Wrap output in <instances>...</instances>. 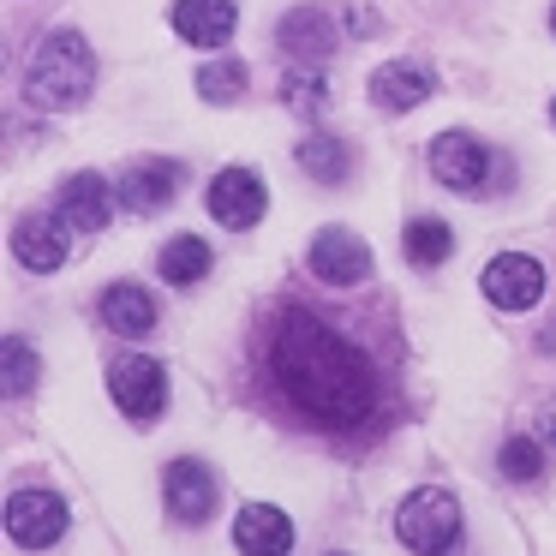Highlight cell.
<instances>
[{
    "mask_svg": "<svg viewBox=\"0 0 556 556\" xmlns=\"http://www.w3.org/2000/svg\"><path fill=\"white\" fill-rule=\"evenodd\" d=\"M264 377L317 431H365L383 407V377L371 353L336 324H324L312 305L276 312L264 336Z\"/></svg>",
    "mask_w": 556,
    "mask_h": 556,
    "instance_id": "6da1fadb",
    "label": "cell"
},
{
    "mask_svg": "<svg viewBox=\"0 0 556 556\" xmlns=\"http://www.w3.org/2000/svg\"><path fill=\"white\" fill-rule=\"evenodd\" d=\"M97 90V54L78 30H54L42 37V49L30 54L25 66V97L30 109H49V114H66Z\"/></svg>",
    "mask_w": 556,
    "mask_h": 556,
    "instance_id": "7a4b0ae2",
    "label": "cell"
},
{
    "mask_svg": "<svg viewBox=\"0 0 556 556\" xmlns=\"http://www.w3.org/2000/svg\"><path fill=\"white\" fill-rule=\"evenodd\" d=\"M395 539L407 544L413 556H448L460 544V503L443 491V484H425L407 503L395 508Z\"/></svg>",
    "mask_w": 556,
    "mask_h": 556,
    "instance_id": "3957f363",
    "label": "cell"
},
{
    "mask_svg": "<svg viewBox=\"0 0 556 556\" xmlns=\"http://www.w3.org/2000/svg\"><path fill=\"white\" fill-rule=\"evenodd\" d=\"M109 395L132 425H150L168 407V371H162L156 359H144V353H121V359L109 365Z\"/></svg>",
    "mask_w": 556,
    "mask_h": 556,
    "instance_id": "277c9868",
    "label": "cell"
},
{
    "mask_svg": "<svg viewBox=\"0 0 556 556\" xmlns=\"http://www.w3.org/2000/svg\"><path fill=\"white\" fill-rule=\"evenodd\" d=\"M491 150L479 144V138H467V132H443V138H431V174L448 186V192H460V198H479L484 186H491Z\"/></svg>",
    "mask_w": 556,
    "mask_h": 556,
    "instance_id": "5b68a950",
    "label": "cell"
},
{
    "mask_svg": "<svg viewBox=\"0 0 556 556\" xmlns=\"http://www.w3.org/2000/svg\"><path fill=\"white\" fill-rule=\"evenodd\" d=\"M479 288H484V300H491L496 312H527V305L544 300V264L527 257V252H503V257L484 264Z\"/></svg>",
    "mask_w": 556,
    "mask_h": 556,
    "instance_id": "8992f818",
    "label": "cell"
},
{
    "mask_svg": "<svg viewBox=\"0 0 556 556\" xmlns=\"http://www.w3.org/2000/svg\"><path fill=\"white\" fill-rule=\"evenodd\" d=\"M264 204H269V192H264V174L257 168H222L216 180H210V216L233 233L257 228V222H264Z\"/></svg>",
    "mask_w": 556,
    "mask_h": 556,
    "instance_id": "52a82bcc",
    "label": "cell"
},
{
    "mask_svg": "<svg viewBox=\"0 0 556 556\" xmlns=\"http://www.w3.org/2000/svg\"><path fill=\"white\" fill-rule=\"evenodd\" d=\"M7 532H13V544H25V551H49V544L66 539V503L49 491H13V503H7Z\"/></svg>",
    "mask_w": 556,
    "mask_h": 556,
    "instance_id": "ba28073f",
    "label": "cell"
},
{
    "mask_svg": "<svg viewBox=\"0 0 556 556\" xmlns=\"http://www.w3.org/2000/svg\"><path fill=\"white\" fill-rule=\"evenodd\" d=\"M114 198H121V210H132V216H162V210L180 198V162H132L126 168V180L114 186Z\"/></svg>",
    "mask_w": 556,
    "mask_h": 556,
    "instance_id": "9c48e42d",
    "label": "cell"
},
{
    "mask_svg": "<svg viewBox=\"0 0 556 556\" xmlns=\"http://www.w3.org/2000/svg\"><path fill=\"white\" fill-rule=\"evenodd\" d=\"M312 276L329 281V288H359V281L371 276V252H365L359 233L324 228V233L312 240Z\"/></svg>",
    "mask_w": 556,
    "mask_h": 556,
    "instance_id": "30bf717a",
    "label": "cell"
},
{
    "mask_svg": "<svg viewBox=\"0 0 556 556\" xmlns=\"http://www.w3.org/2000/svg\"><path fill=\"white\" fill-rule=\"evenodd\" d=\"M276 42L293 66H324L329 54H336V18H329L324 7H293L276 25Z\"/></svg>",
    "mask_w": 556,
    "mask_h": 556,
    "instance_id": "8fae6325",
    "label": "cell"
},
{
    "mask_svg": "<svg viewBox=\"0 0 556 556\" xmlns=\"http://www.w3.org/2000/svg\"><path fill=\"white\" fill-rule=\"evenodd\" d=\"M162 496H168L174 520L198 527V520L216 515V472H210L204 460H174V467L162 472Z\"/></svg>",
    "mask_w": 556,
    "mask_h": 556,
    "instance_id": "7c38bea8",
    "label": "cell"
},
{
    "mask_svg": "<svg viewBox=\"0 0 556 556\" xmlns=\"http://www.w3.org/2000/svg\"><path fill=\"white\" fill-rule=\"evenodd\" d=\"M66 222H61V210H37V216H25L13 228V252H18V264L25 269H37V276H49V269H61L66 264V252H73V245H66Z\"/></svg>",
    "mask_w": 556,
    "mask_h": 556,
    "instance_id": "4fadbf2b",
    "label": "cell"
},
{
    "mask_svg": "<svg viewBox=\"0 0 556 556\" xmlns=\"http://www.w3.org/2000/svg\"><path fill=\"white\" fill-rule=\"evenodd\" d=\"M114 186L102 180V174H73V180L61 186V222L73 233H102L114 222Z\"/></svg>",
    "mask_w": 556,
    "mask_h": 556,
    "instance_id": "5bb4252c",
    "label": "cell"
},
{
    "mask_svg": "<svg viewBox=\"0 0 556 556\" xmlns=\"http://www.w3.org/2000/svg\"><path fill=\"white\" fill-rule=\"evenodd\" d=\"M240 25V7L233 0H174V30H180L192 49H222Z\"/></svg>",
    "mask_w": 556,
    "mask_h": 556,
    "instance_id": "9a60e30c",
    "label": "cell"
},
{
    "mask_svg": "<svg viewBox=\"0 0 556 556\" xmlns=\"http://www.w3.org/2000/svg\"><path fill=\"white\" fill-rule=\"evenodd\" d=\"M437 90V78L425 73L419 61H389V66H377L371 73V102L383 114H407V109H419L425 97Z\"/></svg>",
    "mask_w": 556,
    "mask_h": 556,
    "instance_id": "2e32d148",
    "label": "cell"
},
{
    "mask_svg": "<svg viewBox=\"0 0 556 556\" xmlns=\"http://www.w3.org/2000/svg\"><path fill=\"white\" fill-rule=\"evenodd\" d=\"M233 544H240L245 556H288L293 551V520L269 503H252V508L233 515Z\"/></svg>",
    "mask_w": 556,
    "mask_h": 556,
    "instance_id": "e0dca14e",
    "label": "cell"
},
{
    "mask_svg": "<svg viewBox=\"0 0 556 556\" xmlns=\"http://www.w3.org/2000/svg\"><path fill=\"white\" fill-rule=\"evenodd\" d=\"M102 324H109L114 336H150V329H156V300H150L138 281H114V288L102 293Z\"/></svg>",
    "mask_w": 556,
    "mask_h": 556,
    "instance_id": "ac0fdd59",
    "label": "cell"
},
{
    "mask_svg": "<svg viewBox=\"0 0 556 556\" xmlns=\"http://www.w3.org/2000/svg\"><path fill=\"white\" fill-rule=\"evenodd\" d=\"M210 264H216V257H210V245L198 240V233H174L156 257L162 281H174V288H198V281L210 276Z\"/></svg>",
    "mask_w": 556,
    "mask_h": 556,
    "instance_id": "d6986e66",
    "label": "cell"
},
{
    "mask_svg": "<svg viewBox=\"0 0 556 556\" xmlns=\"http://www.w3.org/2000/svg\"><path fill=\"white\" fill-rule=\"evenodd\" d=\"M401 252H407L413 269H437V264H448V252H455V228L437 222V216H419V222H407Z\"/></svg>",
    "mask_w": 556,
    "mask_h": 556,
    "instance_id": "ffe728a7",
    "label": "cell"
},
{
    "mask_svg": "<svg viewBox=\"0 0 556 556\" xmlns=\"http://www.w3.org/2000/svg\"><path fill=\"white\" fill-rule=\"evenodd\" d=\"M300 168L312 174L317 186H341L353 174V150L341 144V138H324V132H312L300 144Z\"/></svg>",
    "mask_w": 556,
    "mask_h": 556,
    "instance_id": "44dd1931",
    "label": "cell"
},
{
    "mask_svg": "<svg viewBox=\"0 0 556 556\" xmlns=\"http://www.w3.org/2000/svg\"><path fill=\"white\" fill-rule=\"evenodd\" d=\"M0 383H7V395H30V389L42 383V359H37V348H30L25 336H7L0 341Z\"/></svg>",
    "mask_w": 556,
    "mask_h": 556,
    "instance_id": "7402d4cb",
    "label": "cell"
},
{
    "mask_svg": "<svg viewBox=\"0 0 556 556\" xmlns=\"http://www.w3.org/2000/svg\"><path fill=\"white\" fill-rule=\"evenodd\" d=\"M281 102H288L293 114H324L329 102V85H324V66H288V78H281Z\"/></svg>",
    "mask_w": 556,
    "mask_h": 556,
    "instance_id": "603a6c76",
    "label": "cell"
},
{
    "mask_svg": "<svg viewBox=\"0 0 556 556\" xmlns=\"http://www.w3.org/2000/svg\"><path fill=\"white\" fill-rule=\"evenodd\" d=\"M245 85H252V73H245V61H210L204 73H198V97L204 102H240Z\"/></svg>",
    "mask_w": 556,
    "mask_h": 556,
    "instance_id": "cb8c5ba5",
    "label": "cell"
},
{
    "mask_svg": "<svg viewBox=\"0 0 556 556\" xmlns=\"http://www.w3.org/2000/svg\"><path fill=\"white\" fill-rule=\"evenodd\" d=\"M496 467H503V479L527 484V479H539L544 455H539V443H532V437H508V443L496 448Z\"/></svg>",
    "mask_w": 556,
    "mask_h": 556,
    "instance_id": "d4e9b609",
    "label": "cell"
},
{
    "mask_svg": "<svg viewBox=\"0 0 556 556\" xmlns=\"http://www.w3.org/2000/svg\"><path fill=\"white\" fill-rule=\"evenodd\" d=\"M539 431H544V437H551V443H556V401H551V407L539 413Z\"/></svg>",
    "mask_w": 556,
    "mask_h": 556,
    "instance_id": "484cf974",
    "label": "cell"
},
{
    "mask_svg": "<svg viewBox=\"0 0 556 556\" xmlns=\"http://www.w3.org/2000/svg\"><path fill=\"white\" fill-rule=\"evenodd\" d=\"M551 30H556V13H551Z\"/></svg>",
    "mask_w": 556,
    "mask_h": 556,
    "instance_id": "4316f807",
    "label": "cell"
},
{
    "mask_svg": "<svg viewBox=\"0 0 556 556\" xmlns=\"http://www.w3.org/2000/svg\"><path fill=\"white\" fill-rule=\"evenodd\" d=\"M551 114H556V109H551Z\"/></svg>",
    "mask_w": 556,
    "mask_h": 556,
    "instance_id": "83f0119b",
    "label": "cell"
}]
</instances>
